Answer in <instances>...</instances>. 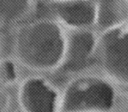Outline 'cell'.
<instances>
[{
  "mask_svg": "<svg viewBox=\"0 0 128 112\" xmlns=\"http://www.w3.org/2000/svg\"><path fill=\"white\" fill-rule=\"evenodd\" d=\"M128 19V0H99L96 4V22L100 27H117Z\"/></svg>",
  "mask_w": 128,
  "mask_h": 112,
  "instance_id": "7",
  "label": "cell"
},
{
  "mask_svg": "<svg viewBox=\"0 0 128 112\" xmlns=\"http://www.w3.org/2000/svg\"><path fill=\"white\" fill-rule=\"evenodd\" d=\"M60 99L57 91L52 86L38 77L25 80L19 89V104L25 111H58Z\"/></svg>",
  "mask_w": 128,
  "mask_h": 112,
  "instance_id": "4",
  "label": "cell"
},
{
  "mask_svg": "<svg viewBox=\"0 0 128 112\" xmlns=\"http://www.w3.org/2000/svg\"><path fill=\"white\" fill-rule=\"evenodd\" d=\"M99 45L105 73L117 83L128 85V25L108 29Z\"/></svg>",
  "mask_w": 128,
  "mask_h": 112,
  "instance_id": "3",
  "label": "cell"
},
{
  "mask_svg": "<svg viewBox=\"0 0 128 112\" xmlns=\"http://www.w3.org/2000/svg\"><path fill=\"white\" fill-rule=\"evenodd\" d=\"M60 21L74 28H82L96 22V4L92 0H63L56 4Z\"/></svg>",
  "mask_w": 128,
  "mask_h": 112,
  "instance_id": "6",
  "label": "cell"
},
{
  "mask_svg": "<svg viewBox=\"0 0 128 112\" xmlns=\"http://www.w3.org/2000/svg\"><path fill=\"white\" fill-rule=\"evenodd\" d=\"M118 94L103 79L84 77L71 82L60 99V111H108L116 108Z\"/></svg>",
  "mask_w": 128,
  "mask_h": 112,
  "instance_id": "2",
  "label": "cell"
},
{
  "mask_svg": "<svg viewBox=\"0 0 128 112\" xmlns=\"http://www.w3.org/2000/svg\"><path fill=\"white\" fill-rule=\"evenodd\" d=\"M66 45V37L58 24L40 21L19 31L15 49L18 59L25 67L46 71L62 65Z\"/></svg>",
  "mask_w": 128,
  "mask_h": 112,
  "instance_id": "1",
  "label": "cell"
},
{
  "mask_svg": "<svg viewBox=\"0 0 128 112\" xmlns=\"http://www.w3.org/2000/svg\"><path fill=\"white\" fill-rule=\"evenodd\" d=\"M30 8V0H0V18L7 21H18Z\"/></svg>",
  "mask_w": 128,
  "mask_h": 112,
  "instance_id": "8",
  "label": "cell"
},
{
  "mask_svg": "<svg viewBox=\"0 0 128 112\" xmlns=\"http://www.w3.org/2000/svg\"><path fill=\"white\" fill-rule=\"evenodd\" d=\"M97 46L93 33L76 31L66 38V50L62 65L64 70L75 72L87 66L92 60Z\"/></svg>",
  "mask_w": 128,
  "mask_h": 112,
  "instance_id": "5",
  "label": "cell"
}]
</instances>
